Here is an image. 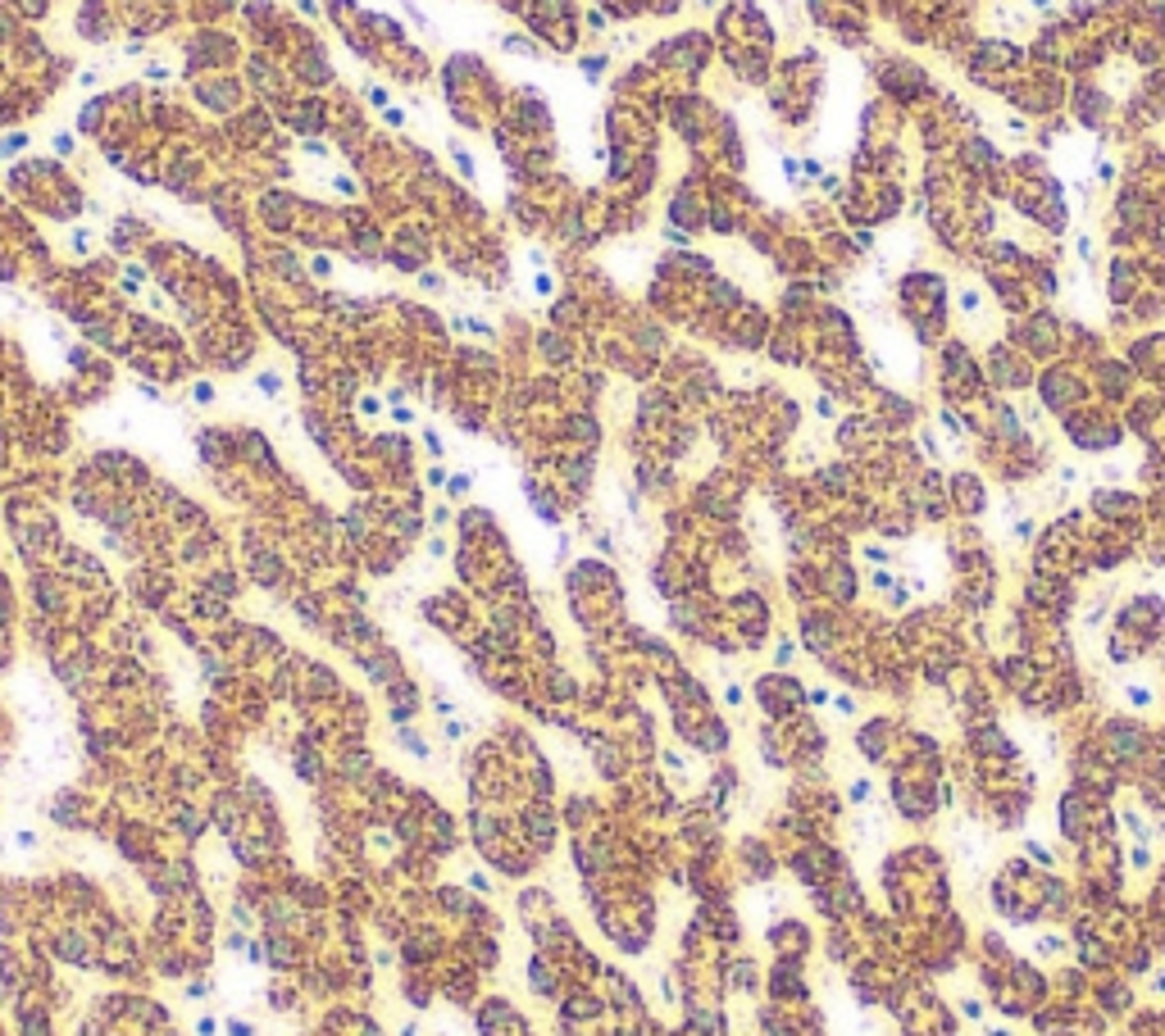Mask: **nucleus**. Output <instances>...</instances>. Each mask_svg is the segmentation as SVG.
Returning <instances> with one entry per match:
<instances>
[{
  "mask_svg": "<svg viewBox=\"0 0 1165 1036\" xmlns=\"http://www.w3.org/2000/svg\"><path fill=\"white\" fill-rule=\"evenodd\" d=\"M296 128H301V132H320V128H324V105H320V100H301Z\"/></svg>",
  "mask_w": 1165,
  "mask_h": 1036,
  "instance_id": "obj_1",
  "label": "nucleus"
},
{
  "mask_svg": "<svg viewBox=\"0 0 1165 1036\" xmlns=\"http://www.w3.org/2000/svg\"><path fill=\"white\" fill-rule=\"evenodd\" d=\"M105 105H110V100H87V105H83V110H78V132H92V128H101Z\"/></svg>",
  "mask_w": 1165,
  "mask_h": 1036,
  "instance_id": "obj_2",
  "label": "nucleus"
},
{
  "mask_svg": "<svg viewBox=\"0 0 1165 1036\" xmlns=\"http://www.w3.org/2000/svg\"><path fill=\"white\" fill-rule=\"evenodd\" d=\"M28 150V132H10V136H0V155H23Z\"/></svg>",
  "mask_w": 1165,
  "mask_h": 1036,
  "instance_id": "obj_3",
  "label": "nucleus"
},
{
  "mask_svg": "<svg viewBox=\"0 0 1165 1036\" xmlns=\"http://www.w3.org/2000/svg\"><path fill=\"white\" fill-rule=\"evenodd\" d=\"M451 160H456V164H460V173H465V182H474V160H469V155H465V150H460L456 142H451Z\"/></svg>",
  "mask_w": 1165,
  "mask_h": 1036,
  "instance_id": "obj_4",
  "label": "nucleus"
},
{
  "mask_svg": "<svg viewBox=\"0 0 1165 1036\" xmlns=\"http://www.w3.org/2000/svg\"><path fill=\"white\" fill-rule=\"evenodd\" d=\"M601 73H606V59H583V78L593 82V87L601 82Z\"/></svg>",
  "mask_w": 1165,
  "mask_h": 1036,
  "instance_id": "obj_5",
  "label": "nucleus"
},
{
  "mask_svg": "<svg viewBox=\"0 0 1165 1036\" xmlns=\"http://www.w3.org/2000/svg\"><path fill=\"white\" fill-rule=\"evenodd\" d=\"M506 51H514V55H538V45L524 41V37H506Z\"/></svg>",
  "mask_w": 1165,
  "mask_h": 1036,
  "instance_id": "obj_6",
  "label": "nucleus"
},
{
  "mask_svg": "<svg viewBox=\"0 0 1165 1036\" xmlns=\"http://www.w3.org/2000/svg\"><path fill=\"white\" fill-rule=\"evenodd\" d=\"M278 387H283L278 373H260V391H265V395H278Z\"/></svg>",
  "mask_w": 1165,
  "mask_h": 1036,
  "instance_id": "obj_7",
  "label": "nucleus"
},
{
  "mask_svg": "<svg viewBox=\"0 0 1165 1036\" xmlns=\"http://www.w3.org/2000/svg\"><path fill=\"white\" fill-rule=\"evenodd\" d=\"M332 187H338L342 196H356V178H346V173H338V178H332Z\"/></svg>",
  "mask_w": 1165,
  "mask_h": 1036,
  "instance_id": "obj_8",
  "label": "nucleus"
},
{
  "mask_svg": "<svg viewBox=\"0 0 1165 1036\" xmlns=\"http://www.w3.org/2000/svg\"><path fill=\"white\" fill-rule=\"evenodd\" d=\"M55 150H59V155H73V136L59 132V136H55Z\"/></svg>",
  "mask_w": 1165,
  "mask_h": 1036,
  "instance_id": "obj_9",
  "label": "nucleus"
},
{
  "mask_svg": "<svg viewBox=\"0 0 1165 1036\" xmlns=\"http://www.w3.org/2000/svg\"><path fill=\"white\" fill-rule=\"evenodd\" d=\"M533 292H538V296H551V292H556V286H551V278H547V273H538V282H533Z\"/></svg>",
  "mask_w": 1165,
  "mask_h": 1036,
  "instance_id": "obj_10",
  "label": "nucleus"
}]
</instances>
